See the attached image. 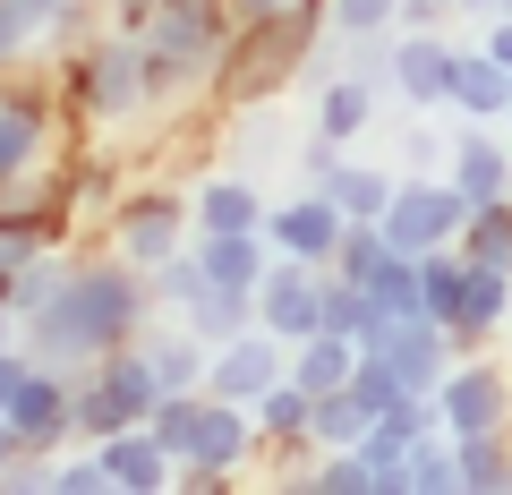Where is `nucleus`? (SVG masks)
Here are the masks:
<instances>
[{"mask_svg": "<svg viewBox=\"0 0 512 495\" xmlns=\"http://www.w3.org/2000/svg\"><path fill=\"white\" fill-rule=\"evenodd\" d=\"M453 461H461V495H512V427L453 436Z\"/></svg>", "mask_w": 512, "mask_h": 495, "instance_id": "nucleus-24", "label": "nucleus"}, {"mask_svg": "<svg viewBox=\"0 0 512 495\" xmlns=\"http://www.w3.org/2000/svg\"><path fill=\"white\" fill-rule=\"evenodd\" d=\"M316 308H325V265H308V257H274V265H265V282H256V325H265V333L308 342Z\"/></svg>", "mask_w": 512, "mask_h": 495, "instance_id": "nucleus-12", "label": "nucleus"}, {"mask_svg": "<svg viewBox=\"0 0 512 495\" xmlns=\"http://www.w3.org/2000/svg\"><path fill=\"white\" fill-rule=\"evenodd\" d=\"M444 180H453L470 205H487V197H512V137L495 129V120H461L453 154H444Z\"/></svg>", "mask_w": 512, "mask_h": 495, "instance_id": "nucleus-15", "label": "nucleus"}, {"mask_svg": "<svg viewBox=\"0 0 512 495\" xmlns=\"http://www.w3.org/2000/svg\"><path fill=\"white\" fill-rule=\"evenodd\" d=\"M291 376V342L265 325H239L214 342V367H205V393H222V402H256L265 385H282Z\"/></svg>", "mask_w": 512, "mask_h": 495, "instance_id": "nucleus-11", "label": "nucleus"}, {"mask_svg": "<svg viewBox=\"0 0 512 495\" xmlns=\"http://www.w3.org/2000/svg\"><path fill=\"white\" fill-rule=\"evenodd\" d=\"M444 111H453V120H495V129H504L512 69L487 52V43H453V94H444Z\"/></svg>", "mask_w": 512, "mask_h": 495, "instance_id": "nucleus-16", "label": "nucleus"}, {"mask_svg": "<svg viewBox=\"0 0 512 495\" xmlns=\"http://www.w3.org/2000/svg\"><path fill=\"white\" fill-rule=\"evenodd\" d=\"M188 222L205 231H265V197H256V180H239V171H214V180L188 197Z\"/></svg>", "mask_w": 512, "mask_h": 495, "instance_id": "nucleus-20", "label": "nucleus"}, {"mask_svg": "<svg viewBox=\"0 0 512 495\" xmlns=\"http://www.w3.org/2000/svg\"><path fill=\"white\" fill-rule=\"evenodd\" d=\"M461 257H478V265H504V274H512V197L470 205V222H461Z\"/></svg>", "mask_w": 512, "mask_h": 495, "instance_id": "nucleus-29", "label": "nucleus"}, {"mask_svg": "<svg viewBox=\"0 0 512 495\" xmlns=\"http://www.w3.org/2000/svg\"><path fill=\"white\" fill-rule=\"evenodd\" d=\"M265 470V436H256V410L248 402H222V393H197L188 402V444H180V487L214 495L231 478Z\"/></svg>", "mask_w": 512, "mask_h": 495, "instance_id": "nucleus-5", "label": "nucleus"}, {"mask_svg": "<svg viewBox=\"0 0 512 495\" xmlns=\"http://www.w3.org/2000/svg\"><path fill=\"white\" fill-rule=\"evenodd\" d=\"M478 43H487V52L512 69V18H487V26H478Z\"/></svg>", "mask_w": 512, "mask_h": 495, "instance_id": "nucleus-40", "label": "nucleus"}, {"mask_svg": "<svg viewBox=\"0 0 512 495\" xmlns=\"http://www.w3.org/2000/svg\"><path fill=\"white\" fill-rule=\"evenodd\" d=\"M504 316H512V274L470 257V274H461V308H453V325H444L453 350H487L495 333H504Z\"/></svg>", "mask_w": 512, "mask_h": 495, "instance_id": "nucleus-18", "label": "nucleus"}, {"mask_svg": "<svg viewBox=\"0 0 512 495\" xmlns=\"http://www.w3.org/2000/svg\"><path fill=\"white\" fill-rule=\"evenodd\" d=\"M146 282H154V316H188V308L205 299V257H197V239H188V248H171Z\"/></svg>", "mask_w": 512, "mask_h": 495, "instance_id": "nucleus-27", "label": "nucleus"}, {"mask_svg": "<svg viewBox=\"0 0 512 495\" xmlns=\"http://www.w3.org/2000/svg\"><path fill=\"white\" fill-rule=\"evenodd\" d=\"M103 26H120V35H146V26H154V0H103Z\"/></svg>", "mask_w": 512, "mask_h": 495, "instance_id": "nucleus-37", "label": "nucleus"}, {"mask_svg": "<svg viewBox=\"0 0 512 495\" xmlns=\"http://www.w3.org/2000/svg\"><path fill=\"white\" fill-rule=\"evenodd\" d=\"M163 385H154V359L137 342L128 350H103L94 367H77V444H103L120 427H146Z\"/></svg>", "mask_w": 512, "mask_h": 495, "instance_id": "nucleus-6", "label": "nucleus"}, {"mask_svg": "<svg viewBox=\"0 0 512 495\" xmlns=\"http://www.w3.org/2000/svg\"><path fill=\"white\" fill-rule=\"evenodd\" d=\"M402 495H461V461H453V436H419L402 453Z\"/></svg>", "mask_w": 512, "mask_h": 495, "instance_id": "nucleus-26", "label": "nucleus"}, {"mask_svg": "<svg viewBox=\"0 0 512 495\" xmlns=\"http://www.w3.org/2000/svg\"><path fill=\"white\" fill-rule=\"evenodd\" d=\"M154 325V282H146V265H128L120 248H77L69 239V274H60V291L43 299V308H26L18 316V342H26V359H43V367H94L103 350H128L137 333Z\"/></svg>", "mask_w": 512, "mask_h": 495, "instance_id": "nucleus-1", "label": "nucleus"}, {"mask_svg": "<svg viewBox=\"0 0 512 495\" xmlns=\"http://www.w3.org/2000/svg\"><path fill=\"white\" fill-rule=\"evenodd\" d=\"M18 342V308H9V299H0V350Z\"/></svg>", "mask_w": 512, "mask_h": 495, "instance_id": "nucleus-43", "label": "nucleus"}, {"mask_svg": "<svg viewBox=\"0 0 512 495\" xmlns=\"http://www.w3.org/2000/svg\"><path fill=\"white\" fill-rule=\"evenodd\" d=\"M410 171H444V154H453V137H436V129H410Z\"/></svg>", "mask_w": 512, "mask_h": 495, "instance_id": "nucleus-36", "label": "nucleus"}, {"mask_svg": "<svg viewBox=\"0 0 512 495\" xmlns=\"http://www.w3.org/2000/svg\"><path fill=\"white\" fill-rule=\"evenodd\" d=\"M291 376L308 393H342L359 376V342L350 333H308V342H291Z\"/></svg>", "mask_w": 512, "mask_h": 495, "instance_id": "nucleus-25", "label": "nucleus"}, {"mask_svg": "<svg viewBox=\"0 0 512 495\" xmlns=\"http://www.w3.org/2000/svg\"><path fill=\"white\" fill-rule=\"evenodd\" d=\"M436 419L444 436H487V427H512V367L504 359H461L444 367V385H436Z\"/></svg>", "mask_w": 512, "mask_h": 495, "instance_id": "nucleus-10", "label": "nucleus"}, {"mask_svg": "<svg viewBox=\"0 0 512 495\" xmlns=\"http://www.w3.org/2000/svg\"><path fill=\"white\" fill-rule=\"evenodd\" d=\"M342 231H350V214L325 197V188H299L291 205H265V239H274V257H308V265H333Z\"/></svg>", "mask_w": 512, "mask_h": 495, "instance_id": "nucleus-14", "label": "nucleus"}, {"mask_svg": "<svg viewBox=\"0 0 512 495\" xmlns=\"http://www.w3.org/2000/svg\"><path fill=\"white\" fill-rule=\"evenodd\" d=\"M376 111H384L376 86H359L350 69H342V77H316V129H325L333 146H359V137L376 129Z\"/></svg>", "mask_w": 512, "mask_h": 495, "instance_id": "nucleus-22", "label": "nucleus"}, {"mask_svg": "<svg viewBox=\"0 0 512 495\" xmlns=\"http://www.w3.org/2000/svg\"><path fill=\"white\" fill-rule=\"evenodd\" d=\"M461 0H402V26H453Z\"/></svg>", "mask_w": 512, "mask_h": 495, "instance_id": "nucleus-38", "label": "nucleus"}, {"mask_svg": "<svg viewBox=\"0 0 512 495\" xmlns=\"http://www.w3.org/2000/svg\"><path fill=\"white\" fill-rule=\"evenodd\" d=\"M342 154H350V146H333L325 129H308V146H299V180H308V188H325L333 171H342Z\"/></svg>", "mask_w": 512, "mask_h": 495, "instance_id": "nucleus-35", "label": "nucleus"}, {"mask_svg": "<svg viewBox=\"0 0 512 495\" xmlns=\"http://www.w3.org/2000/svg\"><path fill=\"white\" fill-rule=\"evenodd\" d=\"M60 69V103H69V129H137V120H163V103H154V77H146V35H120V26H103V35H86L77 52L52 60Z\"/></svg>", "mask_w": 512, "mask_h": 495, "instance_id": "nucleus-3", "label": "nucleus"}, {"mask_svg": "<svg viewBox=\"0 0 512 495\" xmlns=\"http://www.w3.org/2000/svg\"><path fill=\"white\" fill-rule=\"evenodd\" d=\"M103 239L120 248L128 265H146V274H154L171 248H188V239H197V222H188V197H180V188H120Z\"/></svg>", "mask_w": 512, "mask_h": 495, "instance_id": "nucleus-8", "label": "nucleus"}, {"mask_svg": "<svg viewBox=\"0 0 512 495\" xmlns=\"http://www.w3.org/2000/svg\"><path fill=\"white\" fill-rule=\"evenodd\" d=\"M137 350L154 359V385H163V393H197L205 367H214V342H205L188 316H154V325L137 333Z\"/></svg>", "mask_w": 512, "mask_h": 495, "instance_id": "nucleus-17", "label": "nucleus"}, {"mask_svg": "<svg viewBox=\"0 0 512 495\" xmlns=\"http://www.w3.org/2000/svg\"><path fill=\"white\" fill-rule=\"evenodd\" d=\"M43 9L35 0H0V77L9 69H26V60H43Z\"/></svg>", "mask_w": 512, "mask_h": 495, "instance_id": "nucleus-30", "label": "nucleus"}, {"mask_svg": "<svg viewBox=\"0 0 512 495\" xmlns=\"http://www.w3.org/2000/svg\"><path fill=\"white\" fill-rule=\"evenodd\" d=\"M325 18H333V35H393L402 26V0H325Z\"/></svg>", "mask_w": 512, "mask_h": 495, "instance_id": "nucleus-34", "label": "nucleus"}, {"mask_svg": "<svg viewBox=\"0 0 512 495\" xmlns=\"http://www.w3.org/2000/svg\"><path fill=\"white\" fill-rule=\"evenodd\" d=\"M504 137H512V111H504Z\"/></svg>", "mask_w": 512, "mask_h": 495, "instance_id": "nucleus-45", "label": "nucleus"}, {"mask_svg": "<svg viewBox=\"0 0 512 495\" xmlns=\"http://www.w3.org/2000/svg\"><path fill=\"white\" fill-rule=\"evenodd\" d=\"M18 453H26V444H18V427L0 419V470H9V461H18Z\"/></svg>", "mask_w": 512, "mask_h": 495, "instance_id": "nucleus-42", "label": "nucleus"}, {"mask_svg": "<svg viewBox=\"0 0 512 495\" xmlns=\"http://www.w3.org/2000/svg\"><path fill=\"white\" fill-rule=\"evenodd\" d=\"M461 222H470V197H461L444 171H402L393 205H384V239L402 257H427V248H453Z\"/></svg>", "mask_w": 512, "mask_h": 495, "instance_id": "nucleus-7", "label": "nucleus"}, {"mask_svg": "<svg viewBox=\"0 0 512 495\" xmlns=\"http://www.w3.org/2000/svg\"><path fill=\"white\" fill-rule=\"evenodd\" d=\"M197 257H205V282H222V291H256L265 265H274V239H265V231H205Z\"/></svg>", "mask_w": 512, "mask_h": 495, "instance_id": "nucleus-21", "label": "nucleus"}, {"mask_svg": "<svg viewBox=\"0 0 512 495\" xmlns=\"http://www.w3.org/2000/svg\"><path fill=\"white\" fill-rule=\"evenodd\" d=\"M393 94L410 111H444V94H453V26H393Z\"/></svg>", "mask_w": 512, "mask_h": 495, "instance_id": "nucleus-13", "label": "nucleus"}, {"mask_svg": "<svg viewBox=\"0 0 512 495\" xmlns=\"http://www.w3.org/2000/svg\"><path fill=\"white\" fill-rule=\"evenodd\" d=\"M256 9H282V0H239V18H256Z\"/></svg>", "mask_w": 512, "mask_h": 495, "instance_id": "nucleus-44", "label": "nucleus"}, {"mask_svg": "<svg viewBox=\"0 0 512 495\" xmlns=\"http://www.w3.org/2000/svg\"><path fill=\"white\" fill-rule=\"evenodd\" d=\"M188 325H197L205 342H222V333L256 325V291H222V282H205V299H197V308H188Z\"/></svg>", "mask_w": 512, "mask_h": 495, "instance_id": "nucleus-31", "label": "nucleus"}, {"mask_svg": "<svg viewBox=\"0 0 512 495\" xmlns=\"http://www.w3.org/2000/svg\"><path fill=\"white\" fill-rule=\"evenodd\" d=\"M367 299H376L384 316H402V308H419V257H402V248H393V257H384L376 274H367Z\"/></svg>", "mask_w": 512, "mask_h": 495, "instance_id": "nucleus-33", "label": "nucleus"}, {"mask_svg": "<svg viewBox=\"0 0 512 495\" xmlns=\"http://www.w3.org/2000/svg\"><path fill=\"white\" fill-rule=\"evenodd\" d=\"M393 188H402V171H384V163H359V154H342V171L325 180V197L342 205L350 222H384V205H393Z\"/></svg>", "mask_w": 512, "mask_h": 495, "instance_id": "nucleus-23", "label": "nucleus"}, {"mask_svg": "<svg viewBox=\"0 0 512 495\" xmlns=\"http://www.w3.org/2000/svg\"><path fill=\"white\" fill-rule=\"evenodd\" d=\"M94 453H103V470H111V487H120V495H163V487H180V461L163 453L154 427H120V436H103Z\"/></svg>", "mask_w": 512, "mask_h": 495, "instance_id": "nucleus-19", "label": "nucleus"}, {"mask_svg": "<svg viewBox=\"0 0 512 495\" xmlns=\"http://www.w3.org/2000/svg\"><path fill=\"white\" fill-rule=\"evenodd\" d=\"M325 35H333L325 0H282V9H256V18L231 26V43H222L205 94H214L222 111H265L299 69H316Z\"/></svg>", "mask_w": 512, "mask_h": 495, "instance_id": "nucleus-2", "label": "nucleus"}, {"mask_svg": "<svg viewBox=\"0 0 512 495\" xmlns=\"http://www.w3.org/2000/svg\"><path fill=\"white\" fill-rule=\"evenodd\" d=\"M367 427H376V410L359 402V393H316V410H308V436H316V453H333V444H359Z\"/></svg>", "mask_w": 512, "mask_h": 495, "instance_id": "nucleus-28", "label": "nucleus"}, {"mask_svg": "<svg viewBox=\"0 0 512 495\" xmlns=\"http://www.w3.org/2000/svg\"><path fill=\"white\" fill-rule=\"evenodd\" d=\"M308 487H325V495H376V470H367L359 444H333V453L308 461Z\"/></svg>", "mask_w": 512, "mask_h": 495, "instance_id": "nucleus-32", "label": "nucleus"}, {"mask_svg": "<svg viewBox=\"0 0 512 495\" xmlns=\"http://www.w3.org/2000/svg\"><path fill=\"white\" fill-rule=\"evenodd\" d=\"M0 419L18 427L26 453H60V444H77V376L35 359V367L18 376V393L0 402Z\"/></svg>", "mask_w": 512, "mask_h": 495, "instance_id": "nucleus-9", "label": "nucleus"}, {"mask_svg": "<svg viewBox=\"0 0 512 495\" xmlns=\"http://www.w3.org/2000/svg\"><path fill=\"white\" fill-rule=\"evenodd\" d=\"M26 367H35V359H26V342H9V350H0V402L18 393V376H26Z\"/></svg>", "mask_w": 512, "mask_h": 495, "instance_id": "nucleus-39", "label": "nucleus"}, {"mask_svg": "<svg viewBox=\"0 0 512 495\" xmlns=\"http://www.w3.org/2000/svg\"><path fill=\"white\" fill-rule=\"evenodd\" d=\"M461 18H478V26H487V18H512V0H461Z\"/></svg>", "mask_w": 512, "mask_h": 495, "instance_id": "nucleus-41", "label": "nucleus"}, {"mask_svg": "<svg viewBox=\"0 0 512 495\" xmlns=\"http://www.w3.org/2000/svg\"><path fill=\"white\" fill-rule=\"evenodd\" d=\"M239 26V0H154V26H146V77H154V103H180L188 86H205Z\"/></svg>", "mask_w": 512, "mask_h": 495, "instance_id": "nucleus-4", "label": "nucleus"}]
</instances>
